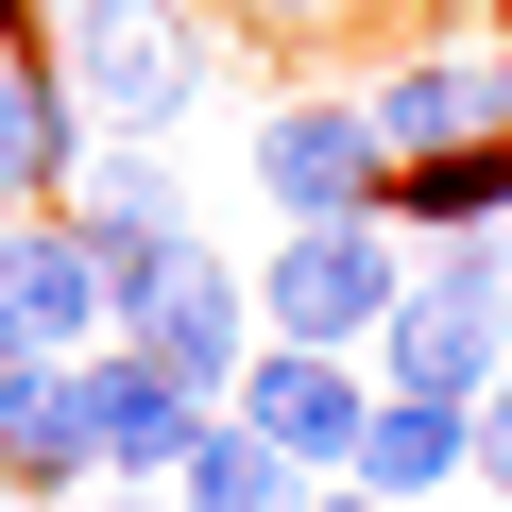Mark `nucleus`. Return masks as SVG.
Listing matches in <instances>:
<instances>
[{
  "label": "nucleus",
  "mask_w": 512,
  "mask_h": 512,
  "mask_svg": "<svg viewBox=\"0 0 512 512\" xmlns=\"http://www.w3.org/2000/svg\"><path fill=\"white\" fill-rule=\"evenodd\" d=\"M222 410H239L256 444H274V461L342 478V461H359V410H376V359H342V342H256Z\"/></svg>",
  "instance_id": "6"
},
{
  "label": "nucleus",
  "mask_w": 512,
  "mask_h": 512,
  "mask_svg": "<svg viewBox=\"0 0 512 512\" xmlns=\"http://www.w3.org/2000/svg\"><path fill=\"white\" fill-rule=\"evenodd\" d=\"M69 393H86L103 478H171V461H188V427H205V393H171L137 342H86V359H69Z\"/></svg>",
  "instance_id": "8"
},
{
  "label": "nucleus",
  "mask_w": 512,
  "mask_h": 512,
  "mask_svg": "<svg viewBox=\"0 0 512 512\" xmlns=\"http://www.w3.org/2000/svg\"><path fill=\"white\" fill-rule=\"evenodd\" d=\"M171 495H188V512H291V495H308V461H274L239 410H205V427H188V461H171Z\"/></svg>",
  "instance_id": "13"
},
{
  "label": "nucleus",
  "mask_w": 512,
  "mask_h": 512,
  "mask_svg": "<svg viewBox=\"0 0 512 512\" xmlns=\"http://www.w3.org/2000/svg\"><path fill=\"white\" fill-rule=\"evenodd\" d=\"M393 222H410V239L512 222V120H495V137H444V154H393Z\"/></svg>",
  "instance_id": "12"
},
{
  "label": "nucleus",
  "mask_w": 512,
  "mask_h": 512,
  "mask_svg": "<svg viewBox=\"0 0 512 512\" xmlns=\"http://www.w3.org/2000/svg\"><path fill=\"white\" fill-rule=\"evenodd\" d=\"M393 291H410V222H393V205L274 222V256H256V342H342V359H376Z\"/></svg>",
  "instance_id": "2"
},
{
  "label": "nucleus",
  "mask_w": 512,
  "mask_h": 512,
  "mask_svg": "<svg viewBox=\"0 0 512 512\" xmlns=\"http://www.w3.org/2000/svg\"><path fill=\"white\" fill-rule=\"evenodd\" d=\"M359 495H444V478H478V393H410V376H376V410H359V461H342Z\"/></svg>",
  "instance_id": "9"
},
{
  "label": "nucleus",
  "mask_w": 512,
  "mask_h": 512,
  "mask_svg": "<svg viewBox=\"0 0 512 512\" xmlns=\"http://www.w3.org/2000/svg\"><path fill=\"white\" fill-rule=\"evenodd\" d=\"M120 342H137L171 393H205V410H222V393H239V359H256V274L188 239V256H154V291L120 308Z\"/></svg>",
  "instance_id": "4"
},
{
  "label": "nucleus",
  "mask_w": 512,
  "mask_h": 512,
  "mask_svg": "<svg viewBox=\"0 0 512 512\" xmlns=\"http://www.w3.org/2000/svg\"><path fill=\"white\" fill-rule=\"evenodd\" d=\"M69 171H86V103L35 35V52H0V205H69Z\"/></svg>",
  "instance_id": "10"
},
{
  "label": "nucleus",
  "mask_w": 512,
  "mask_h": 512,
  "mask_svg": "<svg viewBox=\"0 0 512 512\" xmlns=\"http://www.w3.org/2000/svg\"><path fill=\"white\" fill-rule=\"evenodd\" d=\"M478 478H495V495H512V376H495V393H478Z\"/></svg>",
  "instance_id": "15"
},
{
  "label": "nucleus",
  "mask_w": 512,
  "mask_h": 512,
  "mask_svg": "<svg viewBox=\"0 0 512 512\" xmlns=\"http://www.w3.org/2000/svg\"><path fill=\"white\" fill-rule=\"evenodd\" d=\"M0 478H18V495H86V478H103L69 359H0Z\"/></svg>",
  "instance_id": "11"
},
{
  "label": "nucleus",
  "mask_w": 512,
  "mask_h": 512,
  "mask_svg": "<svg viewBox=\"0 0 512 512\" xmlns=\"http://www.w3.org/2000/svg\"><path fill=\"white\" fill-rule=\"evenodd\" d=\"M205 18H256L274 52H342V35H376L393 0H205Z\"/></svg>",
  "instance_id": "14"
},
{
  "label": "nucleus",
  "mask_w": 512,
  "mask_h": 512,
  "mask_svg": "<svg viewBox=\"0 0 512 512\" xmlns=\"http://www.w3.org/2000/svg\"><path fill=\"white\" fill-rule=\"evenodd\" d=\"M86 512H188L171 478H86Z\"/></svg>",
  "instance_id": "16"
},
{
  "label": "nucleus",
  "mask_w": 512,
  "mask_h": 512,
  "mask_svg": "<svg viewBox=\"0 0 512 512\" xmlns=\"http://www.w3.org/2000/svg\"><path fill=\"white\" fill-rule=\"evenodd\" d=\"M291 512H393V495H359V478H308V495H291Z\"/></svg>",
  "instance_id": "17"
},
{
  "label": "nucleus",
  "mask_w": 512,
  "mask_h": 512,
  "mask_svg": "<svg viewBox=\"0 0 512 512\" xmlns=\"http://www.w3.org/2000/svg\"><path fill=\"white\" fill-rule=\"evenodd\" d=\"M52 69H69L86 137H188L222 86V35L188 0H86V18H52Z\"/></svg>",
  "instance_id": "1"
},
{
  "label": "nucleus",
  "mask_w": 512,
  "mask_h": 512,
  "mask_svg": "<svg viewBox=\"0 0 512 512\" xmlns=\"http://www.w3.org/2000/svg\"><path fill=\"white\" fill-rule=\"evenodd\" d=\"M256 205L274 222H342V205H393V137L359 86H291L256 103Z\"/></svg>",
  "instance_id": "3"
},
{
  "label": "nucleus",
  "mask_w": 512,
  "mask_h": 512,
  "mask_svg": "<svg viewBox=\"0 0 512 512\" xmlns=\"http://www.w3.org/2000/svg\"><path fill=\"white\" fill-rule=\"evenodd\" d=\"M0 512H18V478H0Z\"/></svg>",
  "instance_id": "20"
},
{
  "label": "nucleus",
  "mask_w": 512,
  "mask_h": 512,
  "mask_svg": "<svg viewBox=\"0 0 512 512\" xmlns=\"http://www.w3.org/2000/svg\"><path fill=\"white\" fill-rule=\"evenodd\" d=\"M359 103H376V137H393V154L495 137V120H512V35H478V52H376V69H359Z\"/></svg>",
  "instance_id": "7"
},
{
  "label": "nucleus",
  "mask_w": 512,
  "mask_h": 512,
  "mask_svg": "<svg viewBox=\"0 0 512 512\" xmlns=\"http://www.w3.org/2000/svg\"><path fill=\"white\" fill-rule=\"evenodd\" d=\"M0 342H35V359H86V342H120L103 239H86L69 205H0Z\"/></svg>",
  "instance_id": "5"
},
{
  "label": "nucleus",
  "mask_w": 512,
  "mask_h": 512,
  "mask_svg": "<svg viewBox=\"0 0 512 512\" xmlns=\"http://www.w3.org/2000/svg\"><path fill=\"white\" fill-rule=\"evenodd\" d=\"M35 18H86V0H35Z\"/></svg>",
  "instance_id": "18"
},
{
  "label": "nucleus",
  "mask_w": 512,
  "mask_h": 512,
  "mask_svg": "<svg viewBox=\"0 0 512 512\" xmlns=\"http://www.w3.org/2000/svg\"><path fill=\"white\" fill-rule=\"evenodd\" d=\"M478 18H495V35H512V0H478Z\"/></svg>",
  "instance_id": "19"
}]
</instances>
